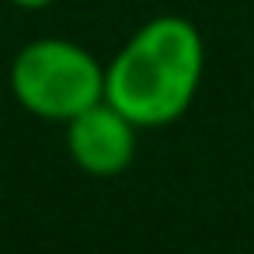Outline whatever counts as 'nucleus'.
<instances>
[{
  "label": "nucleus",
  "mask_w": 254,
  "mask_h": 254,
  "mask_svg": "<svg viewBox=\"0 0 254 254\" xmlns=\"http://www.w3.org/2000/svg\"><path fill=\"white\" fill-rule=\"evenodd\" d=\"M205 73V42L195 21L157 14L139 25L105 66V101L136 129H164L178 122Z\"/></svg>",
  "instance_id": "1"
},
{
  "label": "nucleus",
  "mask_w": 254,
  "mask_h": 254,
  "mask_svg": "<svg viewBox=\"0 0 254 254\" xmlns=\"http://www.w3.org/2000/svg\"><path fill=\"white\" fill-rule=\"evenodd\" d=\"M14 101L46 122H70L105 101V66L70 39H35L18 49L7 73Z\"/></svg>",
  "instance_id": "2"
},
{
  "label": "nucleus",
  "mask_w": 254,
  "mask_h": 254,
  "mask_svg": "<svg viewBox=\"0 0 254 254\" xmlns=\"http://www.w3.org/2000/svg\"><path fill=\"white\" fill-rule=\"evenodd\" d=\"M136 132L139 129L119 108L98 101L94 108L66 122V153L84 174L115 178L136 157Z\"/></svg>",
  "instance_id": "3"
},
{
  "label": "nucleus",
  "mask_w": 254,
  "mask_h": 254,
  "mask_svg": "<svg viewBox=\"0 0 254 254\" xmlns=\"http://www.w3.org/2000/svg\"><path fill=\"white\" fill-rule=\"evenodd\" d=\"M7 4H14V7H21V11H42V7L53 4V0H7Z\"/></svg>",
  "instance_id": "4"
}]
</instances>
